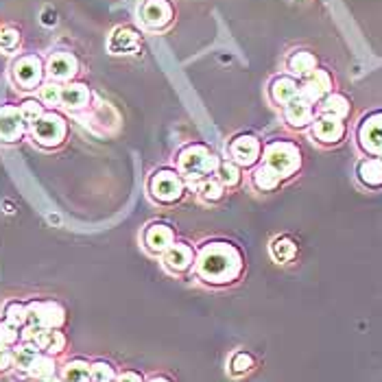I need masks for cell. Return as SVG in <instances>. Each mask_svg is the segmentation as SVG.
Wrapping results in <instances>:
<instances>
[{"instance_id": "1", "label": "cell", "mask_w": 382, "mask_h": 382, "mask_svg": "<svg viewBox=\"0 0 382 382\" xmlns=\"http://www.w3.org/2000/svg\"><path fill=\"white\" fill-rule=\"evenodd\" d=\"M197 271L206 282L225 284L241 273V256L229 245H208L199 256Z\"/></svg>"}, {"instance_id": "2", "label": "cell", "mask_w": 382, "mask_h": 382, "mask_svg": "<svg viewBox=\"0 0 382 382\" xmlns=\"http://www.w3.org/2000/svg\"><path fill=\"white\" fill-rule=\"evenodd\" d=\"M218 167L216 157L206 149L201 144H192L186 151H181L179 157V169L188 179H199V177H206L210 175L214 169Z\"/></svg>"}, {"instance_id": "3", "label": "cell", "mask_w": 382, "mask_h": 382, "mask_svg": "<svg viewBox=\"0 0 382 382\" xmlns=\"http://www.w3.org/2000/svg\"><path fill=\"white\" fill-rule=\"evenodd\" d=\"M64 308L55 302H31L27 306V323L31 327H44V330H57L64 323Z\"/></svg>"}, {"instance_id": "4", "label": "cell", "mask_w": 382, "mask_h": 382, "mask_svg": "<svg viewBox=\"0 0 382 382\" xmlns=\"http://www.w3.org/2000/svg\"><path fill=\"white\" fill-rule=\"evenodd\" d=\"M267 167L278 173V177H288L299 169V151L288 142H276L267 149Z\"/></svg>"}, {"instance_id": "5", "label": "cell", "mask_w": 382, "mask_h": 382, "mask_svg": "<svg viewBox=\"0 0 382 382\" xmlns=\"http://www.w3.org/2000/svg\"><path fill=\"white\" fill-rule=\"evenodd\" d=\"M33 138L42 147H57L66 138V120L57 114H42L33 122Z\"/></svg>"}, {"instance_id": "6", "label": "cell", "mask_w": 382, "mask_h": 382, "mask_svg": "<svg viewBox=\"0 0 382 382\" xmlns=\"http://www.w3.org/2000/svg\"><path fill=\"white\" fill-rule=\"evenodd\" d=\"M184 184L173 171H160L151 181V194L162 204H173L181 197Z\"/></svg>"}, {"instance_id": "7", "label": "cell", "mask_w": 382, "mask_h": 382, "mask_svg": "<svg viewBox=\"0 0 382 382\" xmlns=\"http://www.w3.org/2000/svg\"><path fill=\"white\" fill-rule=\"evenodd\" d=\"M13 79L22 90H33L42 81V59L35 55H27L13 64Z\"/></svg>"}, {"instance_id": "8", "label": "cell", "mask_w": 382, "mask_h": 382, "mask_svg": "<svg viewBox=\"0 0 382 382\" xmlns=\"http://www.w3.org/2000/svg\"><path fill=\"white\" fill-rule=\"evenodd\" d=\"M24 118L17 107H0V140L15 142L24 134Z\"/></svg>"}, {"instance_id": "9", "label": "cell", "mask_w": 382, "mask_h": 382, "mask_svg": "<svg viewBox=\"0 0 382 382\" xmlns=\"http://www.w3.org/2000/svg\"><path fill=\"white\" fill-rule=\"evenodd\" d=\"M27 341L33 343L38 350H44L48 354H59L66 345V339L57 330H44V327H31L27 330Z\"/></svg>"}, {"instance_id": "10", "label": "cell", "mask_w": 382, "mask_h": 382, "mask_svg": "<svg viewBox=\"0 0 382 382\" xmlns=\"http://www.w3.org/2000/svg\"><path fill=\"white\" fill-rule=\"evenodd\" d=\"M140 15H142V22L151 27V29H162L171 22V15H173V9L167 0H147V3L142 5L140 9Z\"/></svg>"}, {"instance_id": "11", "label": "cell", "mask_w": 382, "mask_h": 382, "mask_svg": "<svg viewBox=\"0 0 382 382\" xmlns=\"http://www.w3.org/2000/svg\"><path fill=\"white\" fill-rule=\"evenodd\" d=\"M229 155L234 157L236 164H241V167H251L260 155V144L256 138L241 136L229 144Z\"/></svg>"}, {"instance_id": "12", "label": "cell", "mask_w": 382, "mask_h": 382, "mask_svg": "<svg viewBox=\"0 0 382 382\" xmlns=\"http://www.w3.org/2000/svg\"><path fill=\"white\" fill-rule=\"evenodd\" d=\"M360 142L369 153L382 155V114L365 120V125H362L360 129Z\"/></svg>"}, {"instance_id": "13", "label": "cell", "mask_w": 382, "mask_h": 382, "mask_svg": "<svg viewBox=\"0 0 382 382\" xmlns=\"http://www.w3.org/2000/svg\"><path fill=\"white\" fill-rule=\"evenodd\" d=\"M164 262H167V267L171 271H188L190 264L194 262V253L188 245L184 243H173L167 253H164Z\"/></svg>"}, {"instance_id": "14", "label": "cell", "mask_w": 382, "mask_h": 382, "mask_svg": "<svg viewBox=\"0 0 382 382\" xmlns=\"http://www.w3.org/2000/svg\"><path fill=\"white\" fill-rule=\"evenodd\" d=\"M327 90H330V77L325 75V72L321 70H313L311 72V77H308L306 85L299 90V97L308 103H313L317 99H321Z\"/></svg>"}, {"instance_id": "15", "label": "cell", "mask_w": 382, "mask_h": 382, "mask_svg": "<svg viewBox=\"0 0 382 382\" xmlns=\"http://www.w3.org/2000/svg\"><path fill=\"white\" fill-rule=\"evenodd\" d=\"M48 72H50L52 79L66 81V79H70L77 72V59L72 57V55H68V52L52 55L50 62H48Z\"/></svg>"}, {"instance_id": "16", "label": "cell", "mask_w": 382, "mask_h": 382, "mask_svg": "<svg viewBox=\"0 0 382 382\" xmlns=\"http://www.w3.org/2000/svg\"><path fill=\"white\" fill-rule=\"evenodd\" d=\"M138 44H140V35L132 29H118L112 33V38H109V50L118 55L134 52Z\"/></svg>"}, {"instance_id": "17", "label": "cell", "mask_w": 382, "mask_h": 382, "mask_svg": "<svg viewBox=\"0 0 382 382\" xmlns=\"http://www.w3.org/2000/svg\"><path fill=\"white\" fill-rule=\"evenodd\" d=\"M288 107H286V118H288V122L290 125H295V127H304L306 122H311V118H313V109H311V103L308 101H304L299 94L290 101V103H286Z\"/></svg>"}, {"instance_id": "18", "label": "cell", "mask_w": 382, "mask_h": 382, "mask_svg": "<svg viewBox=\"0 0 382 382\" xmlns=\"http://www.w3.org/2000/svg\"><path fill=\"white\" fill-rule=\"evenodd\" d=\"M144 243L147 247L155 253L167 251L173 245V232L167 225H153L151 229H147V236H144Z\"/></svg>"}, {"instance_id": "19", "label": "cell", "mask_w": 382, "mask_h": 382, "mask_svg": "<svg viewBox=\"0 0 382 382\" xmlns=\"http://www.w3.org/2000/svg\"><path fill=\"white\" fill-rule=\"evenodd\" d=\"M343 132H345L343 122L337 120V118H330V116H325V118L317 120V122H315V129H313V134H315L321 142H337V140L343 136Z\"/></svg>"}, {"instance_id": "20", "label": "cell", "mask_w": 382, "mask_h": 382, "mask_svg": "<svg viewBox=\"0 0 382 382\" xmlns=\"http://www.w3.org/2000/svg\"><path fill=\"white\" fill-rule=\"evenodd\" d=\"M90 101V92L87 87L81 85V83H72L68 87H62V99L59 103H64L66 107L70 109H79V107H85Z\"/></svg>"}, {"instance_id": "21", "label": "cell", "mask_w": 382, "mask_h": 382, "mask_svg": "<svg viewBox=\"0 0 382 382\" xmlns=\"http://www.w3.org/2000/svg\"><path fill=\"white\" fill-rule=\"evenodd\" d=\"M271 94L278 103H290L299 94V87H297V83L293 79L282 77V79H278L276 83L271 85Z\"/></svg>"}, {"instance_id": "22", "label": "cell", "mask_w": 382, "mask_h": 382, "mask_svg": "<svg viewBox=\"0 0 382 382\" xmlns=\"http://www.w3.org/2000/svg\"><path fill=\"white\" fill-rule=\"evenodd\" d=\"M358 173L367 186H382V160H365L358 167Z\"/></svg>"}, {"instance_id": "23", "label": "cell", "mask_w": 382, "mask_h": 382, "mask_svg": "<svg viewBox=\"0 0 382 382\" xmlns=\"http://www.w3.org/2000/svg\"><path fill=\"white\" fill-rule=\"evenodd\" d=\"M64 382H90V362L70 360L64 367Z\"/></svg>"}, {"instance_id": "24", "label": "cell", "mask_w": 382, "mask_h": 382, "mask_svg": "<svg viewBox=\"0 0 382 382\" xmlns=\"http://www.w3.org/2000/svg\"><path fill=\"white\" fill-rule=\"evenodd\" d=\"M29 374L33 378H38V380L52 378L55 376V362H52V358L46 356V354H38V356H35V360L31 362Z\"/></svg>"}, {"instance_id": "25", "label": "cell", "mask_w": 382, "mask_h": 382, "mask_svg": "<svg viewBox=\"0 0 382 382\" xmlns=\"http://www.w3.org/2000/svg\"><path fill=\"white\" fill-rule=\"evenodd\" d=\"M278 181H280L278 173L273 171V169H269L267 164H264L262 169L256 171V175H253V184H256L260 190H273V188L278 186Z\"/></svg>"}, {"instance_id": "26", "label": "cell", "mask_w": 382, "mask_h": 382, "mask_svg": "<svg viewBox=\"0 0 382 382\" xmlns=\"http://www.w3.org/2000/svg\"><path fill=\"white\" fill-rule=\"evenodd\" d=\"M38 354H40V352H38V348H35L33 343L22 345V348H17V350H15V354H13V362H15V367H17V369L29 372L31 362L35 360V356H38Z\"/></svg>"}, {"instance_id": "27", "label": "cell", "mask_w": 382, "mask_h": 382, "mask_svg": "<svg viewBox=\"0 0 382 382\" xmlns=\"http://www.w3.org/2000/svg\"><path fill=\"white\" fill-rule=\"evenodd\" d=\"M348 112H350V107H348V101H345L343 97H330V99H325V103H323V114L330 116V118L341 120Z\"/></svg>"}, {"instance_id": "28", "label": "cell", "mask_w": 382, "mask_h": 382, "mask_svg": "<svg viewBox=\"0 0 382 382\" xmlns=\"http://www.w3.org/2000/svg\"><path fill=\"white\" fill-rule=\"evenodd\" d=\"M288 66L293 68V72H297V75H311L315 70V57L311 52H297L290 57Z\"/></svg>"}, {"instance_id": "29", "label": "cell", "mask_w": 382, "mask_h": 382, "mask_svg": "<svg viewBox=\"0 0 382 382\" xmlns=\"http://www.w3.org/2000/svg\"><path fill=\"white\" fill-rule=\"evenodd\" d=\"M116 380V374H114V367L109 365V362H94V365H90V382H114Z\"/></svg>"}, {"instance_id": "30", "label": "cell", "mask_w": 382, "mask_h": 382, "mask_svg": "<svg viewBox=\"0 0 382 382\" xmlns=\"http://www.w3.org/2000/svg\"><path fill=\"white\" fill-rule=\"evenodd\" d=\"M216 173H218V179H221V184H227V186H236L241 181V171L236 164L232 162H221L216 167Z\"/></svg>"}, {"instance_id": "31", "label": "cell", "mask_w": 382, "mask_h": 382, "mask_svg": "<svg viewBox=\"0 0 382 382\" xmlns=\"http://www.w3.org/2000/svg\"><path fill=\"white\" fill-rule=\"evenodd\" d=\"M295 251H297V247H295V243L290 241V239H278L276 243H273V256H276L280 262L290 260V258L295 256Z\"/></svg>"}, {"instance_id": "32", "label": "cell", "mask_w": 382, "mask_h": 382, "mask_svg": "<svg viewBox=\"0 0 382 382\" xmlns=\"http://www.w3.org/2000/svg\"><path fill=\"white\" fill-rule=\"evenodd\" d=\"M5 321L11 323V325H15V327L24 325V323H27V306L15 304V302L9 304V306L5 308Z\"/></svg>"}, {"instance_id": "33", "label": "cell", "mask_w": 382, "mask_h": 382, "mask_svg": "<svg viewBox=\"0 0 382 382\" xmlns=\"http://www.w3.org/2000/svg\"><path fill=\"white\" fill-rule=\"evenodd\" d=\"M229 367H232V374H234V376L247 374V372L253 367V356H251V354H247V352H239V354H234L232 362H229Z\"/></svg>"}, {"instance_id": "34", "label": "cell", "mask_w": 382, "mask_h": 382, "mask_svg": "<svg viewBox=\"0 0 382 382\" xmlns=\"http://www.w3.org/2000/svg\"><path fill=\"white\" fill-rule=\"evenodd\" d=\"M17 339H20V334H17V327L3 321L0 323V348H11L13 343H17Z\"/></svg>"}, {"instance_id": "35", "label": "cell", "mask_w": 382, "mask_h": 382, "mask_svg": "<svg viewBox=\"0 0 382 382\" xmlns=\"http://www.w3.org/2000/svg\"><path fill=\"white\" fill-rule=\"evenodd\" d=\"M199 192H201V197L206 199V201H218V199H221V194H223L221 184H218V181H214V179H206L204 184L199 186Z\"/></svg>"}, {"instance_id": "36", "label": "cell", "mask_w": 382, "mask_h": 382, "mask_svg": "<svg viewBox=\"0 0 382 382\" xmlns=\"http://www.w3.org/2000/svg\"><path fill=\"white\" fill-rule=\"evenodd\" d=\"M20 112H22L24 122H31V125H33L35 120H38V118L44 114V109H42V105H40L38 101H27V103H22Z\"/></svg>"}, {"instance_id": "37", "label": "cell", "mask_w": 382, "mask_h": 382, "mask_svg": "<svg viewBox=\"0 0 382 382\" xmlns=\"http://www.w3.org/2000/svg\"><path fill=\"white\" fill-rule=\"evenodd\" d=\"M17 44H20V33L15 29L0 31V50H13Z\"/></svg>"}, {"instance_id": "38", "label": "cell", "mask_w": 382, "mask_h": 382, "mask_svg": "<svg viewBox=\"0 0 382 382\" xmlns=\"http://www.w3.org/2000/svg\"><path fill=\"white\" fill-rule=\"evenodd\" d=\"M62 99V87L59 85H55V83H48L42 87V101L48 103V105H55V103H59Z\"/></svg>"}, {"instance_id": "39", "label": "cell", "mask_w": 382, "mask_h": 382, "mask_svg": "<svg viewBox=\"0 0 382 382\" xmlns=\"http://www.w3.org/2000/svg\"><path fill=\"white\" fill-rule=\"evenodd\" d=\"M11 362H13V354L9 352V348H0V372L9 369Z\"/></svg>"}, {"instance_id": "40", "label": "cell", "mask_w": 382, "mask_h": 382, "mask_svg": "<svg viewBox=\"0 0 382 382\" xmlns=\"http://www.w3.org/2000/svg\"><path fill=\"white\" fill-rule=\"evenodd\" d=\"M116 382H142V376L138 372H127L116 378Z\"/></svg>"}, {"instance_id": "41", "label": "cell", "mask_w": 382, "mask_h": 382, "mask_svg": "<svg viewBox=\"0 0 382 382\" xmlns=\"http://www.w3.org/2000/svg\"><path fill=\"white\" fill-rule=\"evenodd\" d=\"M40 382H64V380H57V378H44V380H40Z\"/></svg>"}, {"instance_id": "42", "label": "cell", "mask_w": 382, "mask_h": 382, "mask_svg": "<svg viewBox=\"0 0 382 382\" xmlns=\"http://www.w3.org/2000/svg\"><path fill=\"white\" fill-rule=\"evenodd\" d=\"M149 382H169L167 378H153V380H149Z\"/></svg>"}]
</instances>
